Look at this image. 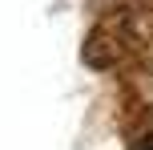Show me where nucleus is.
Returning <instances> with one entry per match:
<instances>
[{
  "label": "nucleus",
  "instance_id": "obj_1",
  "mask_svg": "<svg viewBox=\"0 0 153 150\" xmlns=\"http://www.w3.org/2000/svg\"><path fill=\"white\" fill-rule=\"evenodd\" d=\"M129 150H153V122H149V130H141L137 138H133V146Z\"/></svg>",
  "mask_w": 153,
  "mask_h": 150
}]
</instances>
